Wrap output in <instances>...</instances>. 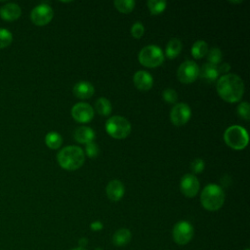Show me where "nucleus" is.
<instances>
[{"mask_svg":"<svg viewBox=\"0 0 250 250\" xmlns=\"http://www.w3.org/2000/svg\"><path fill=\"white\" fill-rule=\"evenodd\" d=\"M191 115L190 107L184 103L176 104L170 111V119L176 126H182L186 124Z\"/></svg>","mask_w":250,"mask_h":250,"instance_id":"obj_10","label":"nucleus"},{"mask_svg":"<svg viewBox=\"0 0 250 250\" xmlns=\"http://www.w3.org/2000/svg\"><path fill=\"white\" fill-rule=\"evenodd\" d=\"M238 115L244 120L248 121L250 119V105L247 102H242L237 106Z\"/></svg>","mask_w":250,"mask_h":250,"instance_id":"obj_28","label":"nucleus"},{"mask_svg":"<svg viewBox=\"0 0 250 250\" xmlns=\"http://www.w3.org/2000/svg\"><path fill=\"white\" fill-rule=\"evenodd\" d=\"M147 7L152 15H158L162 13L166 8V1L164 0H148Z\"/></svg>","mask_w":250,"mask_h":250,"instance_id":"obj_25","label":"nucleus"},{"mask_svg":"<svg viewBox=\"0 0 250 250\" xmlns=\"http://www.w3.org/2000/svg\"><path fill=\"white\" fill-rule=\"evenodd\" d=\"M182 51V42L178 38H172L167 43L165 54L169 59L176 58Z\"/></svg>","mask_w":250,"mask_h":250,"instance_id":"obj_20","label":"nucleus"},{"mask_svg":"<svg viewBox=\"0 0 250 250\" xmlns=\"http://www.w3.org/2000/svg\"><path fill=\"white\" fill-rule=\"evenodd\" d=\"M71 250H86V249L83 248V247H78V248H74V249H71Z\"/></svg>","mask_w":250,"mask_h":250,"instance_id":"obj_35","label":"nucleus"},{"mask_svg":"<svg viewBox=\"0 0 250 250\" xmlns=\"http://www.w3.org/2000/svg\"><path fill=\"white\" fill-rule=\"evenodd\" d=\"M53 16L54 12L52 7L46 3L35 6L30 13V19L32 22L39 26H43L49 23L52 21Z\"/></svg>","mask_w":250,"mask_h":250,"instance_id":"obj_8","label":"nucleus"},{"mask_svg":"<svg viewBox=\"0 0 250 250\" xmlns=\"http://www.w3.org/2000/svg\"><path fill=\"white\" fill-rule=\"evenodd\" d=\"M229 69H230V65H229L228 62L222 63V64L220 65V67L218 68L219 73H220V72H228Z\"/></svg>","mask_w":250,"mask_h":250,"instance_id":"obj_34","label":"nucleus"},{"mask_svg":"<svg viewBox=\"0 0 250 250\" xmlns=\"http://www.w3.org/2000/svg\"><path fill=\"white\" fill-rule=\"evenodd\" d=\"M245 250H249V249H248V248H247V249H245Z\"/></svg>","mask_w":250,"mask_h":250,"instance_id":"obj_37","label":"nucleus"},{"mask_svg":"<svg viewBox=\"0 0 250 250\" xmlns=\"http://www.w3.org/2000/svg\"><path fill=\"white\" fill-rule=\"evenodd\" d=\"M133 81L135 86L141 90V91H147L152 87L153 79L152 76L145 71V70H139L134 74Z\"/></svg>","mask_w":250,"mask_h":250,"instance_id":"obj_13","label":"nucleus"},{"mask_svg":"<svg viewBox=\"0 0 250 250\" xmlns=\"http://www.w3.org/2000/svg\"><path fill=\"white\" fill-rule=\"evenodd\" d=\"M45 143L48 147L52 149H57L62 144V137L58 132L51 131L45 136Z\"/></svg>","mask_w":250,"mask_h":250,"instance_id":"obj_21","label":"nucleus"},{"mask_svg":"<svg viewBox=\"0 0 250 250\" xmlns=\"http://www.w3.org/2000/svg\"><path fill=\"white\" fill-rule=\"evenodd\" d=\"M208 53V45L203 40H198L191 47V55L195 59H201Z\"/></svg>","mask_w":250,"mask_h":250,"instance_id":"obj_23","label":"nucleus"},{"mask_svg":"<svg viewBox=\"0 0 250 250\" xmlns=\"http://www.w3.org/2000/svg\"><path fill=\"white\" fill-rule=\"evenodd\" d=\"M200 202L206 210L217 211L225 202V192L220 186L209 184L201 191Z\"/></svg>","mask_w":250,"mask_h":250,"instance_id":"obj_3","label":"nucleus"},{"mask_svg":"<svg viewBox=\"0 0 250 250\" xmlns=\"http://www.w3.org/2000/svg\"><path fill=\"white\" fill-rule=\"evenodd\" d=\"M205 166L204 161L201 158H195L191 163H190V169L194 174H199L203 171Z\"/></svg>","mask_w":250,"mask_h":250,"instance_id":"obj_31","label":"nucleus"},{"mask_svg":"<svg viewBox=\"0 0 250 250\" xmlns=\"http://www.w3.org/2000/svg\"><path fill=\"white\" fill-rule=\"evenodd\" d=\"M230 3H240L241 1H229Z\"/></svg>","mask_w":250,"mask_h":250,"instance_id":"obj_36","label":"nucleus"},{"mask_svg":"<svg viewBox=\"0 0 250 250\" xmlns=\"http://www.w3.org/2000/svg\"><path fill=\"white\" fill-rule=\"evenodd\" d=\"M74 140L80 144H89L95 139V132L88 126H80L75 129L73 133Z\"/></svg>","mask_w":250,"mask_h":250,"instance_id":"obj_16","label":"nucleus"},{"mask_svg":"<svg viewBox=\"0 0 250 250\" xmlns=\"http://www.w3.org/2000/svg\"><path fill=\"white\" fill-rule=\"evenodd\" d=\"M85 151L89 157H91V158L97 157L99 154V146L94 142H91L86 145Z\"/></svg>","mask_w":250,"mask_h":250,"instance_id":"obj_32","label":"nucleus"},{"mask_svg":"<svg viewBox=\"0 0 250 250\" xmlns=\"http://www.w3.org/2000/svg\"><path fill=\"white\" fill-rule=\"evenodd\" d=\"M180 188L185 196L193 197L199 190V182L194 175L186 174L181 179Z\"/></svg>","mask_w":250,"mask_h":250,"instance_id":"obj_12","label":"nucleus"},{"mask_svg":"<svg viewBox=\"0 0 250 250\" xmlns=\"http://www.w3.org/2000/svg\"><path fill=\"white\" fill-rule=\"evenodd\" d=\"M162 98L165 102L169 104H175L178 100V94L177 92L172 88H167L162 93Z\"/></svg>","mask_w":250,"mask_h":250,"instance_id":"obj_29","label":"nucleus"},{"mask_svg":"<svg viewBox=\"0 0 250 250\" xmlns=\"http://www.w3.org/2000/svg\"><path fill=\"white\" fill-rule=\"evenodd\" d=\"M222 52L219 48H212L210 51H208L207 53V60L208 62L213 64V65H217L222 62Z\"/></svg>","mask_w":250,"mask_h":250,"instance_id":"obj_26","label":"nucleus"},{"mask_svg":"<svg viewBox=\"0 0 250 250\" xmlns=\"http://www.w3.org/2000/svg\"><path fill=\"white\" fill-rule=\"evenodd\" d=\"M13 41V34L7 28H0V49L8 47Z\"/></svg>","mask_w":250,"mask_h":250,"instance_id":"obj_27","label":"nucleus"},{"mask_svg":"<svg viewBox=\"0 0 250 250\" xmlns=\"http://www.w3.org/2000/svg\"><path fill=\"white\" fill-rule=\"evenodd\" d=\"M224 140L229 147L240 150L243 149L248 144V134L243 127L232 125L225 131Z\"/></svg>","mask_w":250,"mask_h":250,"instance_id":"obj_4","label":"nucleus"},{"mask_svg":"<svg viewBox=\"0 0 250 250\" xmlns=\"http://www.w3.org/2000/svg\"><path fill=\"white\" fill-rule=\"evenodd\" d=\"M139 62L147 67L160 65L164 61L163 51L156 45L145 46L139 53Z\"/></svg>","mask_w":250,"mask_h":250,"instance_id":"obj_6","label":"nucleus"},{"mask_svg":"<svg viewBox=\"0 0 250 250\" xmlns=\"http://www.w3.org/2000/svg\"><path fill=\"white\" fill-rule=\"evenodd\" d=\"M106 195L112 201L120 200L124 195V186L119 180H112L106 186Z\"/></svg>","mask_w":250,"mask_h":250,"instance_id":"obj_15","label":"nucleus"},{"mask_svg":"<svg viewBox=\"0 0 250 250\" xmlns=\"http://www.w3.org/2000/svg\"><path fill=\"white\" fill-rule=\"evenodd\" d=\"M199 73V67L193 61L184 62L178 68V79L183 83H191L196 80Z\"/></svg>","mask_w":250,"mask_h":250,"instance_id":"obj_9","label":"nucleus"},{"mask_svg":"<svg viewBox=\"0 0 250 250\" xmlns=\"http://www.w3.org/2000/svg\"><path fill=\"white\" fill-rule=\"evenodd\" d=\"M193 227L187 221L178 222L172 230V236L174 241L179 245L188 244L193 237Z\"/></svg>","mask_w":250,"mask_h":250,"instance_id":"obj_7","label":"nucleus"},{"mask_svg":"<svg viewBox=\"0 0 250 250\" xmlns=\"http://www.w3.org/2000/svg\"><path fill=\"white\" fill-rule=\"evenodd\" d=\"M95 92L94 86L88 81H79L73 87V94L79 99H89Z\"/></svg>","mask_w":250,"mask_h":250,"instance_id":"obj_17","label":"nucleus"},{"mask_svg":"<svg viewBox=\"0 0 250 250\" xmlns=\"http://www.w3.org/2000/svg\"><path fill=\"white\" fill-rule=\"evenodd\" d=\"M198 75L200 78L208 83H212L217 80L219 76V70L217 65H213L209 62H206L202 65V67L199 69Z\"/></svg>","mask_w":250,"mask_h":250,"instance_id":"obj_18","label":"nucleus"},{"mask_svg":"<svg viewBox=\"0 0 250 250\" xmlns=\"http://www.w3.org/2000/svg\"><path fill=\"white\" fill-rule=\"evenodd\" d=\"M131 236H132L131 231L128 229H125V228L119 229L114 232L112 236V242L115 246L122 247L130 242Z\"/></svg>","mask_w":250,"mask_h":250,"instance_id":"obj_19","label":"nucleus"},{"mask_svg":"<svg viewBox=\"0 0 250 250\" xmlns=\"http://www.w3.org/2000/svg\"><path fill=\"white\" fill-rule=\"evenodd\" d=\"M103 224L100 222V221H96V222H93L91 225H90V228L92 230L94 231H98V230H101L103 229Z\"/></svg>","mask_w":250,"mask_h":250,"instance_id":"obj_33","label":"nucleus"},{"mask_svg":"<svg viewBox=\"0 0 250 250\" xmlns=\"http://www.w3.org/2000/svg\"><path fill=\"white\" fill-rule=\"evenodd\" d=\"M144 31H145V27L143 23L140 21H136L131 27V34L135 38H140L144 34Z\"/></svg>","mask_w":250,"mask_h":250,"instance_id":"obj_30","label":"nucleus"},{"mask_svg":"<svg viewBox=\"0 0 250 250\" xmlns=\"http://www.w3.org/2000/svg\"><path fill=\"white\" fill-rule=\"evenodd\" d=\"M217 92L226 102L236 103L239 102L243 96L244 83L236 74H225L219 78L217 82Z\"/></svg>","mask_w":250,"mask_h":250,"instance_id":"obj_1","label":"nucleus"},{"mask_svg":"<svg viewBox=\"0 0 250 250\" xmlns=\"http://www.w3.org/2000/svg\"><path fill=\"white\" fill-rule=\"evenodd\" d=\"M135 1L134 0H115L114 1V6L115 8L121 12L128 14L132 12L135 8Z\"/></svg>","mask_w":250,"mask_h":250,"instance_id":"obj_24","label":"nucleus"},{"mask_svg":"<svg viewBox=\"0 0 250 250\" xmlns=\"http://www.w3.org/2000/svg\"><path fill=\"white\" fill-rule=\"evenodd\" d=\"M105 130L115 139H124L131 132V124L125 117L114 115L106 120Z\"/></svg>","mask_w":250,"mask_h":250,"instance_id":"obj_5","label":"nucleus"},{"mask_svg":"<svg viewBox=\"0 0 250 250\" xmlns=\"http://www.w3.org/2000/svg\"><path fill=\"white\" fill-rule=\"evenodd\" d=\"M71 115L77 122L86 123L93 119L94 109L89 104L78 103L72 106Z\"/></svg>","mask_w":250,"mask_h":250,"instance_id":"obj_11","label":"nucleus"},{"mask_svg":"<svg viewBox=\"0 0 250 250\" xmlns=\"http://www.w3.org/2000/svg\"><path fill=\"white\" fill-rule=\"evenodd\" d=\"M57 159L60 166L63 169L76 170L83 165L85 153L83 149L77 146H67L58 152Z\"/></svg>","mask_w":250,"mask_h":250,"instance_id":"obj_2","label":"nucleus"},{"mask_svg":"<svg viewBox=\"0 0 250 250\" xmlns=\"http://www.w3.org/2000/svg\"><path fill=\"white\" fill-rule=\"evenodd\" d=\"M21 9L16 3H7L0 8V17L7 21H16L21 17Z\"/></svg>","mask_w":250,"mask_h":250,"instance_id":"obj_14","label":"nucleus"},{"mask_svg":"<svg viewBox=\"0 0 250 250\" xmlns=\"http://www.w3.org/2000/svg\"><path fill=\"white\" fill-rule=\"evenodd\" d=\"M111 104L105 98H99L95 103V109L100 115L107 116L111 112Z\"/></svg>","mask_w":250,"mask_h":250,"instance_id":"obj_22","label":"nucleus"}]
</instances>
